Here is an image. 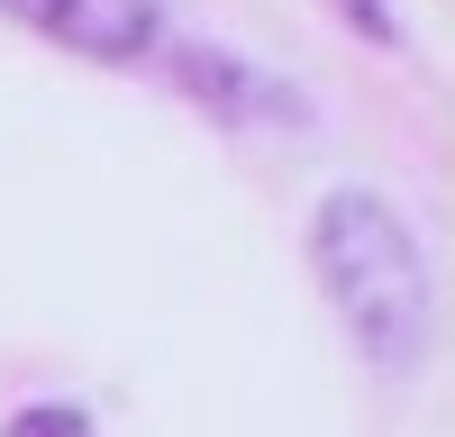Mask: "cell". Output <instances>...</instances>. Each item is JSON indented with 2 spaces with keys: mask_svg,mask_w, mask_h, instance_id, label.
<instances>
[{
  "mask_svg": "<svg viewBox=\"0 0 455 437\" xmlns=\"http://www.w3.org/2000/svg\"><path fill=\"white\" fill-rule=\"evenodd\" d=\"M310 265L328 282L337 319L355 328V346L383 364V374H410L437 338V282H428V255L410 237V218L364 192V182H337L310 210Z\"/></svg>",
  "mask_w": 455,
  "mask_h": 437,
  "instance_id": "6da1fadb",
  "label": "cell"
},
{
  "mask_svg": "<svg viewBox=\"0 0 455 437\" xmlns=\"http://www.w3.org/2000/svg\"><path fill=\"white\" fill-rule=\"evenodd\" d=\"M0 10L92 64H137L164 36V0H0Z\"/></svg>",
  "mask_w": 455,
  "mask_h": 437,
  "instance_id": "7a4b0ae2",
  "label": "cell"
},
{
  "mask_svg": "<svg viewBox=\"0 0 455 437\" xmlns=\"http://www.w3.org/2000/svg\"><path fill=\"white\" fill-rule=\"evenodd\" d=\"M164 64H173V83H182V91H201V100L219 109V119H283V128L300 119V91H291V83H274L264 64L210 55V46H173Z\"/></svg>",
  "mask_w": 455,
  "mask_h": 437,
  "instance_id": "3957f363",
  "label": "cell"
},
{
  "mask_svg": "<svg viewBox=\"0 0 455 437\" xmlns=\"http://www.w3.org/2000/svg\"><path fill=\"white\" fill-rule=\"evenodd\" d=\"M0 437H100L83 401H28V410L0 419Z\"/></svg>",
  "mask_w": 455,
  "mask_h": 437,
  "instance_id": "277c9868",
  "label": "cell"
},
{
  "mask_svg": "<svg viewBox=\"0 0 455 437\" xmlns=\"http://www.w3.org/2000/svg\"><path fill=\"white\" fill-rule=\"evenodd\" d=\"M328 10H337V19H347V28L364 36V46H392V55L410 46V28L392 19V0H328Z\"/></svg>",
  "mask_w": 455,
  "mask_h": 437,
  "instance_id": "5b68a950",
  "label": "cell"
}]
</instances>
